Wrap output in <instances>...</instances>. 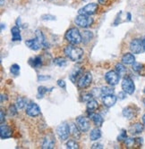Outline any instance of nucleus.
Wrapping results in <instances>:
<instances>
[{
    "label": "nucleus",
    "instance_id": "11",
    "mask_svg": "<svg viewBox=\"0 0 145 149\" xmlns=\"http://www.w3.org/2000/svg\"><path fill=\"white\" fill-rule=\"evenodd\" d=\"M26 113L31 117H36L41 113V108L36 103H30L26 108Z\"/></svg>",
    "mask_w": 145,
    "mask_h": 149
},
{
    "label": "nucleus",
    "instance_id": "25",
    "mask_svg": "<svg viewBox=\"0 0 145 149\" xmlns=\"http://www.w3.org/2000/svg\"><path fill=\"white\" fill-rule=\"evenodd\" d=\"M116 71L120 74V76H122V75H124V74L125 73L126 68H125V67L123 64H121V63H117V64L116 65Z\"/></svg>",
    "mask_w": 145,
    "mask_h": 149
},
{
    "label": "nucleus",
    "instance_id": "7",
    "mask_svg": "<svg viewBox=\"0 0 145 149\" xmlns=\"http://www.w3.org/2000/svg\"><path fill=\"white\" fill-rule=\"evenodd\" d=\"M120 74L118 73L116 71H110L109 72L106 73L105 75V78H106L107 82L111 85V86H115L116 85L120 80Z\"/></svg>",
    "mask_w": 145,
    "mask_h": 149
},
{
    "label": "nucleus",
    "instance_id": "38",
    "mask_svg": "<svg viewBox=\"0 0 145 149\" xmlns=\"http://www.w3.org/2000/svg\"><path fill=\"white\" fill-rule=\"evenodd\" d=\"M17 109L15 107V106H11L10 107V114L11 115H15V114H16L17 113V111H16Z\"/></svg>",
    "mask_w": 145,
    "mask_h": 149
},
{
    "label": "nucleus",
    "instance_id": "47",
    "mask_svg": "<svg viewBox=\"0 0 145 149\" xmlns=\"http://www.w3.org/2000/svg\"><path fill=\"white\" fill-rule=\"evenodd\" d=\"M144 104H145V99H144Z\"/></svg>",
    "mask_w": 145,
    "mask_h": 149
},
{
    "label": "nucleus",
    "instance_id": "41",
    "mask_svg": "<svg viewBox=\"0 0 145 149\" xmlns=\"http://www.w3.org/2000/svg\"><path fill=\"white\" fill-rule=\"evenodd\" d=\"M91 148H103V146L101 144H94L91 146Z\"/></svg>",
    "mask_w": 145,
    "mask_h": 149
},
{
    "label": "nucleus",
    "instance_id": "29",
    "mask_svg": "<svg viewBox=\"0 0 145 149\" xmlns=\"http://www.w3.org/2000/svg\"><path fill=\"white\" fill-rule=\"evenodd\" d=\"M42 65V61H41V58L39 56H37L33 59L32 61V66L35 67V68H39Z\"/></svg>",
    "mask_w": 145,
    "mask_h": 149
},
{
    "label": "nucleus",
    "instance_id": "2",
    "mask_svg": "<svg viewBox=\"0 0 145 149\" xmlns=\"http://www.w3.org/2000/svg\"><path fill=\"white\" fill-rule=\"evenodd\" d=\"M25 44L29 48L35 50V51L41 49L42 46H47L43 33L41 32V31H39V30L36 31V38L27 40V41L25 42Z\"/></svg>",
    "mask_w": 145,
    "mask_h": 149
},
{
    "label": "nucleus",
    "instance_id": "33",
    "mask_svg": "<svg viewBox=\"0 0 145 149\" xmlns=\"http://www.w3.org/2000/svg\"><path fill=\"white\" fill-rule=\"evenodd\" d=\"M67 147L70 148V149H77V148H79V145L76 143V141L70 140L67 143Z\"/></svg>",
    "mask_w": 145,
    "mask_h": 149
},
{
    "label": "nucleus",
    "instance_id": "19",
    "mask_svg": "<svg viewBox=\"0 0 145 149\" xmlns=\"http://www.w3.org/2000/svg\"><path fill=\"white\" fill-rule=\"evenodd\" d=\"M143 127H144V125H142V124H141V123H135V124H133V125H132V126L130 127L129 131H130L132 134H134V135H135V134H140V133L142 132Z\"/></svg>",
    "mask_w": 145,
    "mask_h": 149
},
{
    "label": "nucleus",
    "instance_id": "32",
    "mask_svg": "<svg viewBox=\"0 0 145 149\" xmlns=\"http://www.w3.org/2000/svg\"><path fill=\"white\" fill-rule=\"evenodd\" d=\"M54 63L60 66V67H64L67 65V61H65L64 58H61V57H58V58H56L54 60Z\"/></svg>",
    "mask_w": 145,
    "mask_h": 149
},
{
    "label": "nucleus",
    "instance_id": "3",
    "mask_svg": "<svg viewBox=\"0 0 145 149\" xmlns=\"http://www.w3.org/2000/svg\"><path fill=\"white\" fill-rule=\"evenodd\" d=\"M65 38L68 42L74 45L80 44L83 41V36L81 35L80 31L76 28H72L67 31V34H65Z\"/></svg>",
    "mask_w": 145,
    "mask_h": 149
},
{
    "label": "nucleus",
    "instance_id": "40",
    "mask_svg": "<svg viewBox=\"0 0 145 149\" xmlns=\"http://www.w3.org/2000/svg\"><path fill=\"white\" fill-rule=\"evenodd\" d=\"M125 96H126V93L125 91L124 92H120L119 94H118V97H119L120 99H125Z\"/></svg>",
    "mask_w": 145,
    "mask_h": 149
},
{
    "label": "nucleus",
    "instance_id": "39",
    "mask_svg": "<svg viewBox=\"0 0 145 149\" xmlns=\"http://www.w3.org/2000/svg\"><path fill=\"white\" fill-rule=\"evenodd\" d=\"M43 20H51V21H54L56 20V18L54 16H51V15H43L42 16Z\"/></svg>",
    "mask_w": 145,
    "mask_h": 149
},
{
    "label": "nucleus",
    "instance_id": "6",
    "mask_svg": "<svg viewBox=\"0 0 145 149\" xmlns=\"http://www.w3.org/2000/svg\"><path fill=\"white\" fill-rule=\"evenodd\" d=\"M99 6L95 3H90L86 5L84 7L79 10V15H92L97 13Z\"/></svg>",
    "mask_w": 145,
    "mask_h": 149
},
{
    "label": "nucleus",
    "instance_id": "44",
    "mask_svg": "<svg viewBox=\"0 0 145 149\" xmlns=\"http://www.w3.org/2000/svg\"><path fill=\"white\" fill-rule=\"evenodd\" d=\"M107 1H108V0H99V3L102 4V5H105L107 3Z\"/></svg>",
    "mask_w": 145,
    "mask_h": 149
},
{
    "label": "nucleus",
    "instance_id": "8",
    "mask_svg": "<svg viewBox=\"0 0 145 149\" xmlns=\"http://www.w3.org/2000/svg\"><path fill=\"white\" fill-rule=\"evenodd\" d=\"M57 132L61 140H65L68 139L70 135V127L67 123H62L57 127Z\"/></svg>",
    "mask_w": 145,
    "mask_h": 149
},
{
    "label": "nucleus",
    "instance_id": "18",
    "mask_svg": "<svg viewBox=\"0 0 145 149\" xmlns=\"http://www.w3.org/2000/svg\"><path fill=\"white\" fill-rule=\"evenodd\" d=\"M122 62L125 64H133L134 63H135V57L133 54H125L122 57Z\"/></svg>",
    "mask_w": 145,
    "mask_h": 149
},
{
    "label": "nucleus",
    "instance_id": "27",
    "mask_svg": "<svg viewBox=\"0 0 145 149\" xmlns=\"http://www.w3.org/2000/svg\"><path fill=\"white\" fill-rule=\"evenodd\" d=\"M26 104V100L25 98H22V97H19L16 101V107L17 109H22V108L25 106Z\"/></svg>",
    "mask_w": 145,
    "mask_h": 149
},
{
    "label": "nucleus",
    "instance_id": "15",
    "mask_svg": "<svg viewBox=\"0 0 145 149\" xmlns=\"http://www.w3.org/2000/svg\"><path fill=\"white\" fill-rule=\"evenodd\" d=\"M90 118L92 119V120H93L94 124L97 126V127H100L102 126L103 124V121H104V119L103 117L100 115V114H98V113H90Z\"/></svg>",
    "mask_w": 145,
    "mask_h": 149
},
{
    "label": "nucleus",
    "instance_id": "35",
    "mask_svg": "<svg viewBox=\"0 0 145 149\" xmlns=\"http://www.w3.org/2000/svg\"><path fill=\"white\" fill-rule=\"evenodd\" d=\"M94 97H93V95H92V93H86L84 94L83 96V101H90V99H92Z\"/></svg>",
    "mask_w": 145,
    "mask_h": 149
},
{
    "label": "nucleus",
    "instance_id": "43",
    "mask_svg": "<svg viewBox=\"0 0 145 149\" xmlns=\"http://www.w3.org/2000/svg\"><path fill=\"white\" fill-rule=\"evenodd\" d=\"M49 78H50L49 76H46V77L39 76V80H44V79H49Z\"/></svg>",
    "mask_w": 145,
    "mask_h": 149
},
{
    "label": "nucleus",
    "instance_id": "21",
    "mask_svg": "<svg viewBox=\"0 0 145 149\" xmlns=\"http://www.w3.org/2000/svg\"><path fill=\"white\" fill-rule=\"evenodd\" d=\"M54 146H55V139H54V138L52 137V136H48L45 139V140H44V143H43L42 147L43 148H48V149H50V148H53Z\"/></svg>",
    "mask_w": 145,
    "mask_h": 149
},
{
    "label": "nucleus",
    "instance_id": "42",
    "mask_svg": "<svg viewBox=\"0 0 145 149\" xmlns=\"http://www.w3.org/2000/svg\"><path fill=\"white\" fill-rule=\"evenodd\" d=\"M0 113H1V120H0V121H1V123H4V120H5V115H4V112L1 111L0 112Z\"/></svg>",
    "mask_w": 145,
    "mask_h": 149
},
{
    "label": "nucleus",
    "instance_id": "4",
    "mask_svg": "<svg viewBox=\"0 0 145 149\" xmlns=\"http://www.w3.org/2000/svg\"><path fill=\"white\" fill-rule=\"evenodd\" d=\"M75 23L79 27H82V28H88L90 25L93 23V19L90 17V15H79L75 18Z\"/></svg>",
    "mask_w": 145,
    "mask_h": 149
},
{
    "label": "nucleus",
    "instance_id": "10",
    "mask_svg": "<svg viewBox=\"0 0 145 149\" xmlns=\"http://www.w3.org/2000/svg\"><path fill=\"white\" fill-rule=\"evenodd\" d=\"M130 49L134 54H141V52H144V47L142 44V39H134L130 44Z\"/></svg>",
    "mask_w": 145,
    "mask_h": 149
},
{
    "label": "nucleus",
    "instance_id": "30",
    "mask_svg": "<svg viewBox=\"0 0 145 149\" xmlns=\"http://www.w3.org/2000/svg\"><path fill=\"white\" fill-rule=\"evenodd\" d=\"M10 71L15 76H17L20 72V66L18 64H13L10 68Z\"/></svg>",
    "mask_w": 145,
    "mask_h": 149
},
{
    "label": "nucleus",
    "instance_id": "16",
    "mask_svg": "<svg viewBox=\"0 0 145 149\" xmlns=\"http://www.w3.org/2000/svg\"><path fill=\"white\" fill-rule=\"evenodd\" d=\"M1 139H8L12 136V130L11 129L7 126V125H4L2 124L1 125Z\"/></svg>",
    "mask_w": 145,
    "mask_h": 149
},
{
    "label": "nucleus",
    "instance_id": "45",
    "mask_svg": "<svg viewBox=\"0 0 145 149\" xmlns=\"http://www.w3.org/2000/svg\"><path fill=\"white\" fill-rule=\"evenodd\" d=\"M142 123H143V125H144V127H145V114L142 116Z\"/></svg>",
    "mask_w": 145,
    "mask_h": 149
},
{
    "label": "nucleus",
    "instance_id": "34",
    "mask_svg": "<svg viewBox=\"0 0 145 149\" xmlns=\"http://www.w3.org/2000/svg\"><path fill=\"white\" fill-rule=\"evenodd\" d=\"M143 65L140 63H133V70L136 72H139L142 70Z\"/></svg>",
    "mask_w": 145,
    "mask_h": 149
},
{
    "label": "nucleus",
    "instance_id": "23",
    "mask_svg": "<svg viewBox=\"0 0 145 149\" xmlns=\"http://www.w3.org/2000/svg\"><path fill=\"white\" fill-rule=\"evenodd\" d=\"M11 32H12V38L14 41L21 40V34H20V30L18 27H13Z\"/></svg>",
    "mask_w": 145,
    "mask_h": 149
},
{
    "label": "nucleus",
    "instance_id": "13",
    "mask_svg": "<svg viewBox=\"0 0 145 149\" xmlns=\"http://www.w3.org/2000/svg\"><path fill=\"white\" fill-rule=\"evenodd\" d=\"M116 99L117 98L116 96H114V94L106 95V96H103V97H102L103 104L105 106H107V107H112L116 104Z\"/></svg>",
    "mask_w": 145,
    "mask_h": 149
},
{
    "label": "nucleus",
    "instance_id": "5",
    "mask_svg": "<svg viewBox=\"0 0 145 149\" xmlns=\"http://www.w3.org/2000/svg\"><path fill=\"white\" fill-rule=\"evenodd\" d=\"M122 88L126 94H129V95L134 94V92L135 90V85L134 83L133 79H132L130 77L124 78L123 82H122Z\"/></svg>",
    "mask_w": 145,
    "mask_h": 149
},
{
    "label": "nucleus",
    "instance_id": "31",
    "mask_svg": "<svg viewBox=\"0 0 145 149\" xmlns=\"http://www.w3.org/2000/svg\"><path fill=\"white\" fill-rule=\"evenodd\" d=\"M101 92H102V96H106V95L114 94V89L109 87H103L101 88Z\"/></svg>",
    "mask_w": 145,
    "mask_h": 149
},
{
    "label": "nucleus",
    "instance_id": "1",
    "mask_svg": "<svg viewBox=\"0 0 145 149\" xmlns=\"http://www.w3.org/2000/svg\"><path fill=\"white\" fill-rule=\"evenodd\" d=\"M64 54L71 61L74 62L80 61L83 57V50L81 47L74 46V44L69 45L65 47Z\"/></svg>",
    "mask_w": 145,
    "mask_h": 149
},
{
    "label": "nucleus",
    "instance_id": "14",
    "mask_svg": "<svg viewBox=\"0 0 145 149\" xmlns=\"http://www.w3.org/2000/svg\"><path fill=\"white\" fill-rule=\"evenodd\" d=\"M70 127V134L72 135V136L74 137V139H79L81 137V132H80V129H79V127L77 125H75L74 123H71L69 125Z\"/></svg>",
    "mask_w": 145,
    "mask_h": 149
},
{
    "label": "nucleus",
    "instance_id": "26",
    "mask_svg": "<svg viewBox=\"0 0 145 149\" xmlns=\"http://www.w3.org/2000/svg\"><path fill=\"white\" fill-rule=\"evenodd\" d=\"M92 37H93V34H92L90 31H84L83 32V42L87 43L88 41H90V40H91Z\"/></svg>",
    "mask_w": 145,
    "mask_h": 149
},
{
    "label": "nucleus",
    "instance_id": "37",
    "mask_svg": "<svg viewBox=\"0 0 145 149\" xmlns=\"http://www.w3.org/2000/svg\"><path fill=\"white\" fill-rule=\"evenodd\" d=\"M57 84H58V86L60 87V88H67V85H65V82L64 80H62V79H59L58 81H57Z\"/></svg>",
    "mask_w": 145,
    "mask_h": 149
},
{
    "label": "nucleus",
    "instance_id": "9",
    "mask_svg": "<svg viewBox=\"0 0 145 149\" xmlns=\"http://www.w3.org/2000/svg\"><path fill=\"white\" fill-rule=\"evenodd\" d=\"M92 81V76H91V73L90 72H85L84 74L82 75V77L79 79L78 80V87L80 88H88L90 83Z\"/></svg>",
    "mask_w": 145,
    "mask_h": 149
},
{
    "label": "nucleus",
    "instance_id": "20",
    "mask_svg": "<svg viewBox=\"0 0 145 149\" xmlns=\"http://www.w3.org/2000/svg\"><path fill=\"white\" fill-rule=\"evenodd\" d=\"M98 107H99V104L95 99L92 98L90 101H88V103H87V110H88L89 113H93L95 110L98 109Z\"/></svg>",
    "mask_w": 145,
    "mask_h": 149
},
{
    "label": "nucleus",
    "instance_id": "22",
    "mask_svg": "<svg viewBox=\"0 0 145 149\" xmlns=\"http://www.w3.org/2000/svg\"><path fill=\"white\" fill-rule=\"evenodd\" d=\"M101 137V131L99 129L96 128V129H93L90 132V140L92 141H95V140H98L99 139H100Z\"/></svg>",
    "mask_w": 145,
    "mask_h": 149
},
{
    "label": "nucleus",
    "instance_id": "17",
    "mask_svg": "<svg viewBox=\"0 0 145 149\" xmlns=\"http://www.w3.org/2000/svg\"><path fill=\"white\" fill-rule=\"evenodd\" d=\"M82 73H83V71H82V69L81 68H75L73 72H72V73H71V75H70V79L73 81L74 83H75L76 81H78L79 80V79H80L82 76Z\"/></svg>",
    "mask_w": 145,
    "mask_h": 149
},
{
    "label": "nucleus",
    "instance_id": "24",
    "mask_svg": "<svg viewBox=\"0 0 145 149\" xmlns=\"http://www.w3.org/2000/svg\"><path fill=\"white\" fill-rule=\"evenodd\" d=\"M123 115L125 117H126L127 119H132V118L134 117L135 113H134V110L132 107H126L123 111Z\"/></svg>",
    "mask_w": 145,
    "mask_h": 149
},
{
    "label": "nucleus",
    "instance_id": "46",
    "mask_svg": "<svg viewBox=\"0 0 145 149\" xmlns=\"http://www.w3.org/2000/svg\"><path fill=\"white\" fill-rule=\"evenodd\" d=\"M142 44H143V47H144V51H145V37L142 39Z\"/></svg>",
    "mask_w": 145,
    "mask_h": 149
},
{
    "label": "nucleus",
    "instance_id": "12",
    "mask_svg": "<svg viewBox=\"0 0 145 149\" xmlns=\"http://www.w3.org/2000/svg\"><path fill=\"white\" fill-rule=\"evenodd\" d=\"M76 124L80 129V130L86 132L90 130V123L87 118L83 117V116H79L76 119Z\"/></svg>",
    "mask_w": 145,
    "mask_h": 149
},
{
    "label": "nucleus",
    "instance_id": "36",
    "mask_svg": "<svg viewBox=\"0 0 145 149\" xmlns=\"http://www.w3.org/2000/svg\"><path fill=\"white\" fill-rule=\"evenodd\" d=\"M126 132L125 131V130H123L122 132H121V134L118 136V138H117V140L118 141H122V140H125L126 139Z\"/></svg>",
    "mask_w": 145,
    "mask_h": 149
},
{
    "label": "nucleus",
    "instance_id": "28",
    "mask_svg": "<svg viewBox=\"0 0 145 149\" xmlns=\"http://www.w3.org/2000/svg\"><path fill=\"white\" fill-rule=\"evenodd\" d=\"M48 92V88L45 87H39L38 88V98H42L43 96Z\"/></svg>",
    "mask_w": 145,
    "mask_h": 149
}]
</instances>
